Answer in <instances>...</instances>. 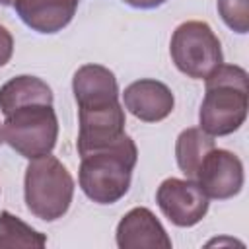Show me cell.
<instances>
[{
	"mask_svg": "<svg viewBox=\"0 0 249 249\" xmlns=\"http://www.w3.org/2000/svg\"><path fill=\"white\" fill-rule=\"evenodd\" d=\"M204 99L198 109V124L210 136H228L247 119L249 76L237 64H220L204 78Z\"/></svg>",
	"mask_w": 249,
	"mask_h": 249,
	"instance_id": "6da1fadb",
	"label": "cell"
},
{
	"mask_svg": "<svg viewBox=\"0 0 249 249\" xmlns=\"http://www.w3.org/2000/svg\"><path fill=\"white\" fill-rule=\"evenodd\" d=\"M136 160V144L124 134L115 144L82 156L78 185L89 200L97 204H115L130 189Z\"/></svg>",
	"mask_w": 249,
	"mask_h": 249,
	"instance_id": "7a4b0ae2",
	"label": "cell"
},
{
	"mask_svg": "<svg viewBox=\"0 0 249 249\" xmlns=\"http://www.w3.org/2000/svg\"><path fill=\"white\" fill-rule=\"evenodd\" d=\"M212 148H216L214 136L206 134L200 126H189L177 136L175 160L187 179H195L198 165L202 163V160L206 158V154Z\"/></svg>",
	"mask_w": 249,
	"mask_h": 249,
	"instance_id": "5bb4252c",
	"label": "cell"
},
{
	"mask_svg": "<svg viewBox=\"0 0 249 249\" xmlns=\"http://www.w3.org/2000/svg\"><path fill=\"white\" fill-rule=\"evenodd\" d=\"M78 4L80 0H14L12 6L29 29L53 35L72 21Z\"/></svg>",
	"mask_w": 249,
	"mask_h": 249,
	"instance_id": "8fae6325",
	"label": "cell"
},
{
	"mask_svg": "<svg viewBox=\"0 0 249 249\" xmlns=\"http://www.w3.org/2000/svg\"><path fill=\"white\" fill-rule=\"evenodd\" d=\"M195 181L208 198L214 200L233 198L243 189V181H245L243 163L233 152L224 148H212L198 165Z\"/></svg>",
	"mask_w": 249,
	"mask_h": 249,
	"instance_id": "ba28073f",
	"label": "cell"
},
{
	"mask_svg": "<svg viewBox=\"0 0 249 249\" xmlns=\"http://www.w3.org/2000/svg\"><path fill=\"white\" fill-rule=\"evenodd\" d=\"M4 142V138H2V126H0V144Z\"/></svg>",
	"mask_w": 249,
	"mask_h": 249,
	"instance_id": "ffe728a7",
	"label": "cell"
},
{
	"mask_svg": "<svg viewBox=\"0 0 249 249\" xmlns=\"http://www.w3.org/2000/svg\"><path fill=\"white\" fill-rule=\"evenodd\" d=\"M169 54L175 68L193 78L204 80L224 62L218 35L206 21L191 19L175 27L169 41Z\"/></svg>",
	"mask_w": 249,
	"mask_h": 249,
	"instance_id": "5b68a950",
	"label": "cell"
},
{
	"mask_svg": "<svg viewBox=\"0 0 249 249\" xmlns=\"http://www.w3.org/2000/svg\"><path fill=\"white\" fill-rule=\"evenodd\" d=\"M12 54H14V37L4 25H0V68L10 62Z\"/></svg>",
	"mask_w": 249,
	"mask_h": 249,
	"instance_id": "e0dca14e",
	"label": "cell"
},
{
	"mask_svg": "<svg viewBox=\"0 0 249 249\" xmlns=\"http://www.w3.org/2000/svg\"><path fill=\"white\" fill-rule=\"evenodd\" d=\"M23 196L27 210L45 222L62 218L74 196V179L66 165L47 154L29 161L23 177Z\"/></svg>",
	"mask_w": 249,
	"mask_h": 249,
	"instance_id": "3957f363",
	"label": "cell"
},
{
	"mask_svg": "<svg viewBox=\"0 0 249 249\" xmlns=\"http://www.w3.org/2000/svg\"><path fill=\"white\" fill-rule=\"evenodd\" d=\"M2 138L25 160L51 154L58 138V119L53 103H31L4 115Z\"/></svg>",
	"mask_w": 249,
	"mask_h": 249,
	"instance_id": "277c9868",
	"label": "cell"
},
{
	"mask_svg": "<svg viewBox=\"0 0 249 249\" xmlns=\"http://www.w3.org/2000/svg\"><path fill=\"white\" fill-rule=\"evenodd\" d=\"M115 239L119 249H171V237L146 206H136L121 218Z\"/></svg>",
	"mask_w": 249,
	"mask_h": 249,
	"instance_id": "9c48e42d",
	"label": "cell"
},
{
	"mask_svg": "<svg viewBox=\"0 0 249 249\" xmlns=\"http://www.w3.org/2000/svg\"><path fill=\"white\" fill-rule=\"evenodd\" d=\"M124 4L132 6V8H140V10H152V8H160L161 4H165L167 0H123Z\"/></svg>",
	"mask_w": 249,
	"mask_h": 249,
	"instance_id": "ac0fdd59",
	"label": "cell"
},
{
	"mask_svg": "<svg viewBox=\"0 0 249 249\" xmlns=\"http://www.w3.org/2000/svg\"><path fill=\"white\" fill-rule=\"evenodd\" d=\"M0 4H2V6H12L14 0H0Z\"/></svg>",
	"mask_w": 249,
	"mask_h": 249,
	"instance_id": "d6986e66",
	"label": "cell"
},
{
	"mask_svg": "<svg viewBox=\"0 0 249 249\" xmlns=\"http://www.w3.org/2000/svg\"><path fill=\"white\" fill-rule=\"evenodd\" d=\"M124 109L144 123H160L167 119L175 107L173 91L160 80L142 78L128 84L123 91Z\"/></svg>",
	"mask_w": 249,
	"mask_h": 249,
	"instance_id": "30bf717a",
	"label": "cell"
},
{
	"mask_svg": "<svg viewBox=\"0 0 249 249\" xmlns=\"http://www.w3.org/2000/svg\"><path fill=\"white\" fill-rule=\"evenodd\" d=\"M78 140L76 148L80 158L95 150L107 148L121 140L124 132V109L121 101H111L103 105L78 107Z\"/></svg>",
	"mask_w": 249,
	"mask_h": 249,
	"instance_id": "8992f818",
	"label": "cell"
},
{
	"mask_svg": "<svg viewBox=\"0 0 249 249\" xmlns=\"http://www.w3.org/2000/svg\"><path fill=\"white\" fill-rule=\"evenodd\" d=\"M31 103H53V89L37 76L21 74L0 86V111L12 113L18 107Z\"/></svg>",
	"mask_w": 249,
	"mask_h": 249,
	"instance_id": "4fadbf2b",
	"label": "cell"
},
{
	"mask_svg": "<svg viewBox=\"0 0 249 249\" xmlns=\"http://www.w3.org/2000/svg\"><path fill=\"white\" fill-rule=\"evenodd\" d=\"M47 235L33 230L8 210L0 212V249L14 247H45Z\"/></svg>",
	"mask_w": 249,
	"mask_h": 249,
	"instance_id": "9a60e30c",
	"label": "cell"
},
{
	"mask_svg": "<svg viewBox=\"0 0 249 249\" xmlns=\"http://www.w3.org/2000/svg\"><path fill=\"white\" fill-rule=\"evenodd\" d=\"M72 91L78 107L103 105L119 101V84L115 74L103 64H84L74 72Z\"/></svg>",
	"mask_w": 249,
	"mask_h": 249,
	"instance_id": "7c38bea8",
	"label": "cell"
},
{
	"mask_svg": "<svg viewBox=\"0 0 249 249\" xmlns=\"http://www.w3.org/2000/svg\"><path fill=\"white\" fill-rule=\"evenodd\" d=\"M218 14L231 31L239 35L249 31V0H218Z\"/></svg>",
	"mask_w": 249,
	"mask_h": 249,
	"instance_id": "2e32d148",
	"label": "cell"
},
{
	"mask_svg": "<svg viewBox=\"0 0 249 249\" xmlns=\"http://www.w3.org/2000/svg\"><path fill=\"white\" fill-rule=\"evenodd\" d=\"M208 200L195 179L169 177L156 191V202L161 214L177 228L196 226L208 212Z\"/></svg>",
	"mask_w": 249,
	"mask_h": 249,
	"instance_id": "52a82bcc",
	"label": "cell"
}]
</instances>
